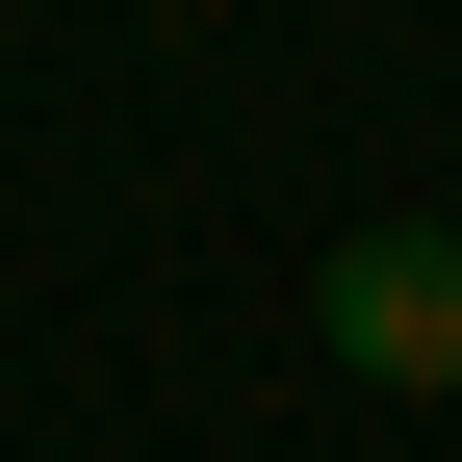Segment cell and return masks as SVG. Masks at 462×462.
I'll return each mask as SVG.
<instances>
[{"mask_svg":"<svg viewBox=\"0 0 462 462\" xmlns=\"http://www.w3.org/2000/svg\"><path fill=\"white\" fill-rule=\"evenodd\" d=\"M309 334H334L360 385H462V231H334Z\"/></svg>","mask_w":462,"mask_h":462,"instance_id":"1","label":"cell"}]
</instances>
